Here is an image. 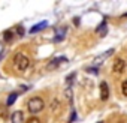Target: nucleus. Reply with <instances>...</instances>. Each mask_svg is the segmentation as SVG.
<instances>
[{
    "instance_id": "obj_1",
    "label": "nucleus",
    "mask_w": 127,
    "mask_h": 123,
    "mask_svg": "<svg viewBox=\"0 0 127 123\" xmlns=\"http://www.w3.org/2000/svg\"><path fill=\"white\" fill-rule=\"evenodd\" d=\"M43 108H45V102H43V99L39 98V96H34V98L29 99V102H27V110H29L32 114H36V113L42 111Z\"/></svg>"
},
{
    "instance_id": "obj_2",
    "label": "nucleus",
    "mask_w": 127,
    "mask_h": 123,
    "mask_svg": "<svg viewBox=\"0 0 127 123\" xmlns=\"http://www.w3.org/2000/svg\"><path fill=\"white\" fill-rule=\"evenodd\" d=\"M12 60H14V65H15V68L18 71H26L29 68V65H30V59L23 53H17Z\"/></svg>"
},
{
    "instance_id": "obj_3",
    "label": "nucleus",
    "mask_w": 127,
    "mask_h": 123,
    "mask_svg": "<svg viewBox=\"0 0 127 123\" xmlns=\"http://www.w3.org/2000/svg\"><path fill=\"white\" fill-rule=\"evenodd\" d=\"M124 69H126V60L121 59V57H120V59H115L114 66H112V71H114L115 74H123Z\"/></svg>"
},
{
    "instance_id": "obj_4",
    "label": "nucleus",
    "mask_w": 127,
    "mask_h": 123,
    "mask_svg": "<svg viewBox=\"0 0 127 123\" xmlns=\"http://www.w3.org/2000/svg\"><path fill=\"white\" fill-rule=\"evenodd\" d=\"M64 62H67V59L64 57V56H61V57H55V59H52L49 63H48V71H52V69H55L58 65H61V63H64Z\"/></svg>"
},
{
    "instance_id": "obj_5",
    "label": "nucleus",
    "mask_w": 127,
    "mask_h": 123,
    "mask_svg": "<svg viewBox=\"0 0 127 123\" xmlns=\"http://www.w3.org/2000/svg\"><path fill=\"white\" fill-rule=\"evenodd\" d=\"M108 98H109V86L106 81H102L100 83V99L106 101Z\"/></svg>"
},
{
    "instance_id": "obj_6",
    "label": "nucleus",
    "mask_w": 127,
    "mask_h": 123,
    "mask_svg": "<svg viewBox=\"0 0 127 123\" xmlns=\"http://www.w3.org/2000/svg\"><path fill=\"white\" fill-rule=\"evenodd\" d=\"M66 32H67V29H66V27L57 29V30H55V38H54V42H61L63 39H64V36H66Z\"/></svg>"
},
{
    "instance_id": "obj_7",
    "label": "nucleus",
    "mask_w": 127,
    "mask_h": 123,
    "mask_svg": "<svg viewBox=\"0 0 127 123\" xmlns=\"http://www.w3.org/2000/svg\"><path fill=\"white\" fill-rule=\"evenodd\" d=\"M96 33H97L99 36H106V33H108V23H106V20H103V21L99 24V27L96 29Z\"/></svg>"
},
{
    "instance_id": "obj_8",
    "label": "nucleus",
    "mask_w": 127,
    "mask_h": 123,
    "mask_svg": "<svg viewBox=\"0 0 127 123\" xmlns=\"http://www.w3.org/2000/svg\"><path fill=\"white\" fill-rule=\"evenodd\" d=\"M46 26H48V21H40V23H37L36 26H33V27L30 29V33H37V32L43 30Z\"/></svg>"
},
{
    "instance_id": "obj_9",
    "label": "nucleus",
    "mask_w": 127,
    "mask_h": 123,
    "mask_svg": "<svg viewBox=\"0 0 127 123\" xmlns=\"http://www.w3.org/2000/svg\"><path fill=\"white\" fill-rule=\"evenodd\" d=\"M11 120H12V123H21V120H23V111H15V113H12Z\"/></svg>"
},
{
    "instance_id": "obj_10",
    "label": "nucleus",
    "mask_w": 127,
    "mask_h": 123,
    "mask_svg": "<svg viewBox=\"0 0 127 123\" xmlns=\"http://www.w3.org/2000/svg\"><path fill=\"white\" fill-rule=\"evenodd\" d=\"M17 98H18V93H17V92H12V93L8 96V101H6V107H11V105H14V102L17 101Z\"/></svg>"
},
{
    "instance_id": "obj_11",
    "label": "nucleus",
    "mask_w": 127,
    "mask_h": 123,
    "mask_svg": "<svg viewBox=\"0 0 127 123\" xmlns=\"http://www.w3.org/2000/svg\"><path fill=\"white\" fill-rule=\"evenodd\" d=\"M8 116H9V113H8V107H6V105H0V119L6 120Z\"/></svg>"
},
{
    "instance_id": "obj_12",
    "label": "nucleus",
    "mask_w": 127,
    "mask_h": 123,
    "mask_svg": "<svg viewBox=\"0 0 127 123\" xmlns=\"http://www.w3.org/2000/svg\"><path fill=\"white\" fill-rule=\"evenodd\" d=\"M12 38H14V30H11V29H9V30H6V32L3 33V39H5L6 42H11V41H12Z\"/></svg>"
},
{
    "instance_id": "obj_13",
    "label": "nucleus",
    "mask_w": 127,
    "mask_h": 123,
    "mask_svg": "<svg viewBox=\"0 0 127 123\" xmlns=\"http://www.w3.org/2000/svg\"><path fill=\"white\" fill-rule=\"evenodd\" d=\"M75 77H76V74H75V72H72V74H70V75L66 78V84H67V86H70V83H73Z\"/></svg>"
},
{
    "instance_id": "obj_14",
    "label": "nucleus",
    "mask_w": 127,
    "mask_h": 123,
    "mask_svg": "<svg viewBox=\"0 0 127 123\" xmlns=\"http://www.w3.org/2000/svg\"><path fill=\"white\" fill-rule=\"evenodd\" d=\"M121 92H123V95H124V96H127V80L121 84Z\"/></svg>"
},
{
    "instance_id": "obj_15",
    "label": "nucleus",
    "mask_w": 127,
    "mask_h": 123,
    "mask_svg": "<svg viewBox=\"0 0 127 123\" xmlns=\"http://www.w3.org/2000/svg\"><path fill=\"white\" fill-rule=\"evenodd\" d=\"M26 123H40V119H37V117H30Z\"/></svg>"
},
{
    "instance_id": "obj_16",
    "label": "nucleus",
    "mask_w": 127,
    "mask_h": 123,
    "mask_svg": "<svg viewBox=\"0 0 127 123\" xmlns=\"http://www.w3.org/2000/svg\"><path fill=\"white\" fill-rule=\"evenodd\" d=\"M17 33H18L20 36H23V35H24V27H23V26H20V27H17Z\"/></svg>"
},
{
    "instance_id": "obj_17",
    "label": "nucleus",
    "mask_w": 127,
    "mask_h": 123,
    "mask_svg": "<svg viewBox=\"0 0 127 123\" xmlns=\"http://www.w3.org/2000/svg\"><path fill=\"white\" fill-rule=\"evenodd\" d=\"M87 72H90V74H97V72H99V69H97V68H88V69H87Z\"/></svg>"
},
{
    "instance_id": "obj_18",
    "label": "nucleus",
    "mask_w": 127,
    "mask_h": 123,
    "mask_svg": "<svg viewBox=\"0 0 127 123\" xmlns=\"http://www.w3.org/2000/svg\"><path fill=\"white\" fill-rule=\"evenodd\" d=\"M75 119H76V113H75V110L72 111V114H70V119H69V122L72 123V122H75Z\"/></svg>"
},
{
    "instance_id": "obj_19",
    "label": "nucleus",
    "mask_w": 127,
    "mask_h": 123,
    "mask_svg": "<svg viewBox=\"0 0 127 123\" xmlns=\"http://www.w3.org/2000/svg\"><path fill=\"white\" fill-rule=\"evenodd\" d=\"M75 26H79V18H75Z\"/></svg>"
},
{
    "instance_id": "obj_20",
    "label": "nucleus",
    "mask_w": 127,
    "mask_h": 123,
    "mask_svg": "<svg viewBox=\"0 0 127 123\" xmlns=\"http://www.w3.org/2000/svg\"><path fill=\"white\" fill-rule=\"evenodd\" d=\"M0 57H2V54H0Z\"/></svg>"
},
{
    "instance_id": "obj_21",
    "label": "nucleus",
    "mask_w": 127,
    "mask_h": 123,
    "mask_svg": "<svg viewBox=\"0 0 127 123\" xmlns=\"http://www.w3.org/2000/svg\"><path fill=\"white\" fill-rule=\"evenodd\" d=\"M99 123H102V122H99Z\"/></svg>"
},
{
    "instance_id": "obj_22",
    "label": "nucleus",
    "mask_w": 127,
    "mask_h": 123,
    "mask_svg": "<svg viewBox=\"0 0 127 123\" xmlns=\"http://www.w3.org/2000/svg\"><path fill=\"white\" fill-rule=\"evenodd\" d=\"M124 123H127V122H124Z\"/></svg>"
}]
</instances>
